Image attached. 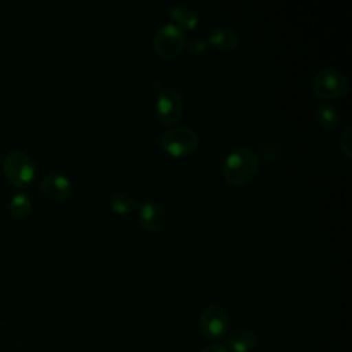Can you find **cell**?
<instances>
[{
	"mask_svg": "<svg viewBox=\"0 0 352 352\" xmlns=\"http://www.w3.org/2000/svg\"><path fill=\"white\" fill-rule=\"evenodd\" d=\"M257 169V154L252 148L241 146L227 155L223 164V176L228 183L234 186H241L252 180Z\"/></svg>",
	"mask_w": 352,
	"mask_h": 352,
	"instance_id": "obj_1",
	"label": "cell"
},
{
	"mask_svg": "<svg viewBox=\"0 0 352 352\" xmlns=\"http://www.w3.org/2000/svg\"><path fill=\"white\" fill-rule=\"evenodd\" d=\"M3 170L7 179L16 187H28L36 173L32 158L19 150L10 151L3 160Z\"/></svg>",
	"mask_w": 352,
	"mask_h": 352,
	"instance_id": "obj_2",
	"label": "cell"
},
{
	"mask_svg": "<svg viewBox=\"0 0 352 352\" xmlns=\"http://www.w3.org/2000/svg\"><path fill=\"white\" fill-rule=\"evenodd\" d=\"M160 143L168 154L173 157H186L197 150L199 139L192 129L186 126H176L164 132Z\"/></svg>",
	"mask_w": 352,
	"mask_h": 352,
	"instance_id": "obj_3",
	"label": "cell"
},
{
	"mask_svg": "<svg viewBox=\"0 0 352 352\" xmlns=\"http://www.w3.org/2000/svg\"><path fill=\"white\" fill-rule=\"evenodd\" d=\"M186 44V36L175 23L162 25L153 38V47L155 52L166 59L177 56Z\"/></svg>",
	"mask_w": 352,
	"mask_h": 352,
	"instance_id": "obj_4",
	"label": "cell"
},
{
	"mask_svg": "<svg viewBox=\"0 0 352 352\" xmlns=\"http://www.w3.org/2000/svg\"><path fill=\"white\" fill-rule=\"evenodd\" d=\"M314 91L318 96L323 99H334L346 94L349 88L348 78L344 73L336 69H322L319 70L312 81Z\"/></svg>",
	"mask_w": 352,
	"mask_h": 352,
	"instance_id": "obj_5",
	"label": "cell"
},
{
	"mask_svg": "<svg viewBox=\"0 0 352 352\" xmlns=\"http://www.w3.org/2000/svg\"><path fill=\"white\" fill-rule=\"evenodd\" d=\"M184 102L176 89H162L155 103V113L158 120L165 125L176 124L183 114Z\"/></svg>",
	"mask_w": 352,
	"mask_h": 352,
	"instance_id": "obj_6",
	"label": "cell"
},
{
	"mask_svg": "<svg viewBox=\"0 0 352 352\" xmlns=\"http://www.w3.org/2000/svg\"><path fill=\"white\" fill-rule=\"evenodd\" d=\"M201 330L210 340H220L228 330V315L220 305H209L204 309L201 319Z\"/></svg>",
	"mask_w": 352,
	"mask_h": 352,
	"instance_id": "obj_7",
	"label": "cell"
},
{
	"mask_svg": "<svg viewBox=\"0 0 352 352\" xmlns=\"http://www.w3.org/2000/svg\"><path fill=\"white\" fill-rule=\"evenodd\" d=\"M43 192L52 199H67L73 191V184L62 173H47L41 179Z\"/></svg>",
	"mask_w": 352,
	"mask_h": 352,
	"instance_id": "obj_8",
	"label": "cell"
},
{
	"mask_svg": "<svg viewBox=\"0 0 352 352\" xmlns=\"http://www.w3.org/2000/svg\"><path fill=\"white\" fill-rule=\"evenodd\" d=\"M139 221L144 230L158 232L165 226V212L160 204L147 201L139 208Z\"/></svg>",
	"mask_w": 352,
	"mask_h": 352,
	"instance_id": "obj_9",
	"label": "cell"
},
{
	"mask_svg": "<svg viewBox=\"0 0 352 352\" xmlns=\"http://www.w3.org/2000/svg\"><path fill=\"white\" fill-rule=\"evenodd\" d=\"M257 344L256 334L245 327L232 330L227 337V346L232 352H250Z\"/></svg>",
	"mask_w": 352,
	"mask_h": 352,
	"instance_id": "obj_10",
	"label": "cell"
},
{
	"mask_svg": "<svg viewBox=\"0 0 352 352\" xmlns=\"http://www.w3.org/2000/svg\"><path fill=\"white\" fill-rule=\"evenodd\" d=\"M208 41L220 52H231L236 48L239 38L238 34L230 28H214L210 30Z\"/></svg>",
	"mask_w": 352,
	"mask_h": 352,
	"instance_id": "obj_11",
	"label": "cell"
},
{
	"mask_svg": "<svg viewBox=\"0 0 352 352\" xmlns=\"http://www.w3.org/2000/svg\"><path fill=\"white\" fill-rule=\"evenodd\" d=\"M169 15L177 23L179 28L182 26L186 29H192L199 22V14L194 8L183 4L172 6L169 8Z\"/></svg>",
	"mask_w": 352,
	"mask_h": 352,
	"instance_id": "obj_12",
	"label": "cell"
},
{
	"mask_svg": "<svg viewBox=\"0 0 352 352\" xmlns=\"http://www.w3.org/2000/svg\"><path fill=\"white\" fill-rule=\"evenodd\" d=\"M8 209H10V213L15 219L22 220V219L28 217L29 213L32 212V201L26 194L16 192L11 197V199L8 202Z\"/></svg>",
	"mask_w": 352,
	"mask_h": 352,
	"instance_id": "obj_13",
	"label": "cell"
},
{
	"mask_svg": "<svg viewBox=\"0 0 352 352\" xmlns=\"http://www.w3.org/2000/svg\"><path fill=\"white\" fill-rule=\"evenodd\" d=\"M315 116H316V121L323 128H334L340 121L338 110L330 103H320L316 107Z\"/></svg>",
	"mask_w": 352,
	"mask_h": 352,
	"instance_id": "obj_14",
	"label": "cell"
},
{
	"mask_svg": "<svg viewBox=\"0 0 352 352\" xmlns=\"http://www.w3.org/2000/svg\"><path fill=\"white\" fill-rule=\"evenodd\" d=\"M110 205H111V209L116 213L126 214V213H131L135 209V199L131 194L118 192L111 198Z\"/></svg>",
	"mask_w": 352,
	"mask_h": 352,
	"instance_id": "obj_15",
	"label": "cell"
},
{
	"mask_svg": "<svg viewBox=\"0 0 352 352\" xmlns=\"http://www.w3.org/2000/svg\"><path fill=\"white\" fill-rule=\"evenodd\" d=\"M351 131H352V128H351V125H348L345 129H344V132H342V135L340 136V148H341V151L348 157V158H351V153H352V136H351Z\"/></svg>",
	"mask_w": 352,
	"mask_h": 352,
	"instance_id": "obj_16",
	"label": "cell"
},
{
	"mask_svg": "<svg viewBox=\"0 0 352 352\" xmlns=\"http://www.w3.org/2000/svg\"><path fill=\"white\" fill-rule=\"evenodd\" d=\"M206 48V41H204L202 38H192L187 43V50L191 55H199L201 52H204Z\"/></svg>",
	"mask_w": 352,
	"mask_h": 352,
	"instance_id": "obj_17",
	"label": "cell"
},
{
	"mask_svg": "<svg viewBox=\"0 0 352 352\" xmlns=\"http://www.w3.org/2000/svg\"><path fill=\"white\" fill-rule=\"evenodd\" d=\"M202 352H228V349L226 346L219 345V344H212V345L206 346Z\"/></svg>",
	"mask_w": 352,
	"mask_h": 352,
	"instance_id": "obj_18",
	"label": "cell"
}]
</instances>
